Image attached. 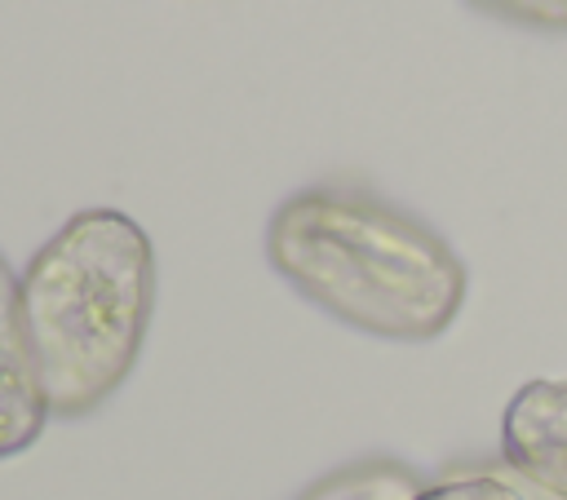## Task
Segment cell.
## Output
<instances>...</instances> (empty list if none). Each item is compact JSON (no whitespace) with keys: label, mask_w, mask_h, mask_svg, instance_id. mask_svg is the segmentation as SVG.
<instances>
[{"label":"cell","mask_w":567,"mask_h":500,"mask_svg":"<svg viewBox=\"0 0 567 500\" xmlns=\"http://www.w3.org/2000/svg\"><path fill=\"white\" fill-rule=\"evenodd\" d=\"M266 257L310 305L385 341H434L465 301L461 257L425 221L354 186L288 195L266 226Z\"/></svg>","instance_id":"1"},{"label":"cell","mask_w":567,"mask_h":500,"mask_svg":"<svg viewBox=\"0 0 567 500\" xmlns=\"http://www.w3.org/2000/svg\"><path fill=\"white\" fill-rule=\"evenodd\" d=\"M18 288L49 416H89L124 385L151 327L146 230L120 208H84L35 248Z\"/></svg>","instance_id":"2"},{"label":"cell","mask_w":567,"mask_h":500,"mask_svg":"<svg viewBox=\"0 0 567 500\" xmlns=\"http://www.w3.org/2000/svg\"><path fill=\"white\" fill-rule=\"evenodd\" d=\"M501 456L536 491L567 500V381H527L501 416Z\"/></svg>","instance_id":"3"},{"label":"cell","mask_w":567,"mask_h":500,"mask_svg":"<svg viewBox=\"0 0 567 500\" xmlns=\"http://www.w3.org/2000/svg\"><path fill=\"white\" fill-rule=\"evenodd\" d=\"M44 425L49 403L22 323V288L9 261L0 257V460L27 451L44 434Z\"/></svg>","instance_id":"4"},{"label":"cell","mask_w":567,"mask_h":500,"mask_svg":"<svg viewBox=\"0 0 567 500\" xmlns=\"http://www.w3.org/2000/svg\"><path fill=\"white\" fill-rule=\"evenodd\" d=\"M421 487L425 482L416 469H408L390 456H372V460H354V465L323 473L297 500H412Z\"/></svg>","instance_id":"5"},{"label":"cell","mask_w":567,"mask_h":500,"mask_svg":"<svg viewBox=\"0 0 567 500\" xmlns=\"http://www.w3.org/2000/svg\"><path fill=\"white\" fill-rule=\"evenodd\" d=\"M412 500H527V496L518 491V482L496 478V473H456V478L421 487Z\"/></svg>","instance_id":"6"},{"label":"cell","mask_w":567,"mask_h":500,"mask_svg":"<svg viewBox=\"0 0 567 500\" xmlns=\"http://www.w3.org/2000/svg\"><path fill=\"white\" fill-rule=\"evenodd\" d=\"M492 18L536 27V31H567V0H470Z\"/></svg>","instance_id":"7"}]
</instances>
